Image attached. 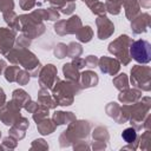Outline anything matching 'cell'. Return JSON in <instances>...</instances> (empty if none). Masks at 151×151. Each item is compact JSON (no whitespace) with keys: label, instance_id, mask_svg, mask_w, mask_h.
Here are the masks:
<instances>
[{"label":"cell","instance_id":"cell-1","mask_svg":"<svg viewBox=\"0 0 151 151\" xmlns=\"http://www.w3.org/2000/svg\"><path fill=\"white\" fill-rule=\"evenodd\" d=\"M5 55L9 63H12L13 65H20L21 67H24L26 71L29 72L31 77L38 78V74L41 70V64L38 57L28 48L14 46Z\"/></svg>","mask_w":151,"mask_h":151},{"label":"cell","instance_id":"cell-2","mask_svg":"<svg viewBox=\"0 0 151 151\" xmlns=\"http://www.w3.org/2000/svg\"><path fill=\"white\" fill-rule=\"evenodd\" d=\"M91 123L88 120L84 119H76L74 122L70 123L67 125V129L63 131V133L59 136V145L60 147H68L73 143L80 139H87L91 132Z\"/></svg>","mask_w":151,"mask_h":151},{"label":"cell","instance_id":"cell-3","mask_svg":"<svg viewBox=\"0 0 151 151\" xmlns=\"http://www.w3.org/2000/svg\"><path fill=\"white\" fill-rule=\"evenodd\" d=\"M52 90V97L55 103L60 106H70L74 101V96L79 94L81 91L79 83L68 81V80H60L58 79Z\"/></svg>","mask_w":151,"mask_h":151},{"label":"cell","instance_id":"cell-4","mask_svg":"<svg viewBox=\"0 0 151 151\" xmlns=\"http://www.w3.org/2000/svg\"><path fill=\"white\" fill-rule=\"evenodd\" d=\"M151 110V98L150 97H142L138 101L129 105V113L130 118L129 122L133 129L137 131L143 129V123L147 113Z\"/></svg>","mask_w":151,"mask_h":151},{"label":"cell","instance_id":"cell-5","mask_svg":"<svg viewBox=\"0 0 151 151\" xmlns=\"http://www.w3.org/2000/svg\"><path fill=\"white\" fill-rule=\"evenodd\" d=\"M132 41H133V39L130 38L127 34H122L109 44L107 50L111 54H113L116 57V59L120 64L126 66L132 60L130 57V46H131Z\"/></svg>","mask_w":151,"mask_h":151},{"label":"cell","instance_id":"cell-6","mask_svg":"<svg viewBox=\"0 0 151 151\" xmlns=\"http://www.w3.org/2000/svg\"><path fill=\"white\" fill-rule=\"evenodd\" d=\"M20 22V32L21 34L26 35L29 39H35L42 35L46 31V26L42 21L37 20L31 13L28 14H20L19 15Z\"/></svg>","mask_w":151,"mask_h":151},{"label":"cell","instance_id":"cell-7","mask_svg":"<svg viewBox=\"0 0 151 151\" xmlns=\"http://www.w3.org/2000/svg\"><path fill=\"white\" fill-rule=\"evenodd\" d=\"M130 81L133 87L149 92L151 90V68L142 64L132 66L130 71Z\"/></svg>","mask_w":151,"mask_h":151},{"label":"cell","instance_id":"cell-8","mask_svg":"<svg viewBox=\"0 0 151 151\" xmlns=\"http://www.w3.org/2000/svg\"><path fill=\"white\" fill-rule=\"evenodd\" d=\"M130 57L136 60L138 64L145 65L151 61V45L146 40H136L132 41L130 46Z\"/></svg>","mask_w":151,"mask_h":151},{"label":"cell","instance_id":"cell-9","mask_svg":"<svg viewBox=\"0 0 151 151\" xmlns=\"http://www.w3.org/2000/svg\"><path fill=\"white\" fill-rule=\"evenodd\" d=\"M83 26L81 19L78 15H72L66 20H57L53 28L58 35H66V34H76L80 27Z\"/></svg>","mask_w":151,"mask_h":151},{"label":"cell","instance_id":"cell-10","mask_svg":"<svg viewBox=\"0 0 151 151\" xmlns=\"http://www.w3.org/2000/svg\"><path fill=\"white\" fill-rule=\"evenodd\" d=\"M21 109L11 99L6 101L0 107V120L6 126H12L20 117H21Z\"/></svg>","mask_w":151,"mask_h":151},{"label":"cell","instance_id":"cell-11","mask_svg":"<svg viewBox=\"0 0 151 151\" xmlns=\"http://www.w3.org/2000/svg\"><path fill=\"white\" fill-rule=\"evenodd\" d=\"M105 112L117 124H125L129 122V118H130L129 105L126 104L119 105L116 101H111L105 106Z\"/></svg>","mask_w":151,"mask_h":151},{"label":"cell","instance_id":"cell-12","mask_svg":"<svg viewBox=\"0 0 151 151\" xmlns=\"http://www.w3.org/2000/svg\"><path fill=\"white\" fill-rule=\"evenodd\" d=\"M38 79H39V86L41 88L51 90L54 83L59 79L57 66H54L53 64H46L41 66V70L38 74Z\"/></svg>","mask_w":151,"mask_h":151},{"label":"cell","instance_id":"cell-13","mask_svg":"<svg viewBox=\"0 0 151 151\" xmlns=\"http://www.w3.org/2000/svg\"><path fill=\"white\" fill-rule=\"evenodd\" d=\"M17 38V32L7 28V27H0V53L6 54L9 50L14 47Z\"/></svg>","mask_w":151,"mask_h":151},{"label":"cell","instance_id":"cell-14","mask_svg":"<svg viewBox=\"0 0 151 151\" xmlns=\"http://www.w3.org/2000/svg\"><path fill=\"white\" fill-rule=\"evenodd\" d=\"M96 25H97V35L98 39L100 40H105L110 38L114 32V25L106 15L98 17L96 19Z\"/></svg>","mask_w":151,"mask_h":151},{"label":"cell","instance_id":"cell-15","mask_svg":"<svg viewBox=\"0 0 151 151\" xmlns=\"http://www.w3.org/2000/svg\"><path fill=\"white\" fill-rule=\"evenodd\" d=\"M120 66H122V64L116 58L104 55V57H100L98 60V67H99L100 72L105 73V74L116 76L119 72Z\"/></svg>","mask_w":151,"mask_h":151},{"label":"cell","instance_id":"cell-16","mask_svg":"<svg viewBox=\"0 0 151 151\" xmlns=\"http://www.w3.org/2000/svg\"><path fill=\"white\" fill-rule=\"evenodd\" d=\"M151 17L149 13H138L132 20H131V29L133 34H142L147 31L150 27Z\"/></svg>","mask_w":151,"mask_h":151},{"label":"cell","instance_id":"cell-17","mask_svg":"<svg viewBox=\"0 0 151 151\" xmlns=\"http://www.w3.org/2000/svg\"><path fill=\"white\" fill-rule=\"evenodd\" d=\"M29 127V122L26 117H20L11 127L8 131V134L14 137L17 140H21L26 136V130Z\"/></svg>","mask_w":151,"mask_h":151},{"label":"cell","instance_id":"cell-18","mask_svg":"<svg viewBox=\"0 0 151 151\" xmlns=\"http://www.w3.org/2000/svg\"><path fill=\"white\" fill-rule=\"evenodd\" d=\"M140 98H142V91L136 87H132V88L129 87L126 90L119 91V94H118V100L122 104H126V105L133 104L138 101Z\"/></svg>","mask_w":151,"mask_h":151},{"label":"cell","instance_id":"cell-19","mask_svg":"<svg viewBox=\"0 0 151 151\" xmlns=\"http://www.w3.org/2000/svg\"><path fill=\"white\" fill-rule=\"evenodd\" d=\"M99 78L98 74L92 71V70H86L84 72L80 73V78H79V85L80 88H90V87H94L98 85Z\"/></svg>","mask_w":151,"mask_h":151},{"label":"cell","instance_id":"cell-20","mask_svg":"<svg viewBox=\"0 0 151 151\" xmlns=\"http://www.w3.org/2000/svg\"><path fill=\"white\" fill-rule=\"evenodd\" d=\"M77 119L76 114L73 112H65V111H55L52 114V120L57 126L59 125H68L70 123L74 122Z\"/></svg>","mask_w":151,"mask_h":151},{"label":"cell","instance_id":"cell-21","mask_svg":"<svg viewBox=\"0 0 151 151\" xmlns=\"http://www.w3.org/2000/svg\"><path fill=\"white\" fill-rule=\"evenodd\" d=\"M120 1L125 11V17L131 21L140 12L139 1L138 0H120Z\"/></svg>","mask_w":151,"mask_h":151},{"label":"cell","instance_id":"cell-22","mask_svg":"<svg viewBox=\"0 0 151 151\" xmlns=\"http://www.w3.org/2000/svg\"><path fill=\"white\" fill-rule=\"evenodd\" d=\"M37 96H38V103L41 104V105L47 106L50 110L51 109H55L58 106V104L53 99L52 94L48 93V90L47 88H41L40 87V90L38 91V94Z\"/></svg>","mask_w":151,"mask_h":151},{"label":"cell","instance_id":"cell-23","mask_svg":"<svg viewBox=\"0 0 151 151\" xmlns=\"http://www.w3.org/2000/svg\"><path fill=\"white\" fill-rule=\"evenodd\" d=\"M55 129H57V125L48 117L47 118H44L42 120H40V122L37 123V130L42 136H47V134L53 133L55 131Z\"/></svg>","mask_w":151,"mask_h":151},{"label":"cell","instance_id":"cell-24","mask_svg":"<svg viewBox=\"0 0 151 151\" xmlns=\"http://www.w3.org/2000/svg\"><path fill=\"white\" fill-rule=\"evenodd\" d=\"M63 74H64V77H65V80L79 83L80 72H79V70L76 68L71 63H66V64L63 65Z\"/></svg>","mask_w":151,"mask_h":151},{"label":"cell","instance_id":"cell-25","mask_svg":"<svg viewBox=\"0 0 151 151\" xmlns=\"http://www.w3.org/2000/svg\"><path fill=\"white\" fill-rule=\"evenodd\" d=\"M2 18L5 22L8 25V27L15 32L20 31V22H19V15L14 11H8L2 13Z\"/></svg>","mask_w":151,"mask_h":151},{"label":"cell","instance_id":"cell-26","mask_svg":"<svg viewBox=\"0 0 151 151\" xmlns=\"http://www.w3.org/2000/svg\"><path fill=\"white\" fill-rule=\"evenodd\" d=\"M12 100H13L20 109H22V107L26 105V103L31 100V96H29L25 90H22V88H17V90H14V91L12 92Z\"/></svg>","mask_w":151,"mask_h":151},{"label":"cell","instance_id":"cell-27","mask_svg":"<svg viewBox=\"0 0 151 151\" xmlns=\"http://www.w3.org/2000/svg\"><path fill=\"white\" fill-rule=\"evenodd\" d=\"M122 138L127 144H132V145H134V146L138 147V134H137V130L133 129L132 126L125 129L122 132Z\"/></svg>","mask_w":151,"mask_h":151},{"label":"cell","instance_id":"cell-28","mask_svg":"<svg viewBox=\"0 0 151 151\" xmlns=\"http://www.w3.org/2000/svg\"><path fill=\"white\" fill-rule=\"evenodd\" d=\"M92 138L93 140H99V142H104V143H109L110 140V134H109V131L105 126H97L93 129L92 131Z\"/></svg>","mask_w":151,"mask_h":151},{"label":"cell","instance_id":"cell-29","mask_svg":"<svg viewBox=\"0 0 151 151\" xmlns=\"http://www.w3.org/2000/svg\"><path fill=\"white\" fill-rule=\"evenodd\" d=\"M76 37L80 42H88L93 38V29L88 25L81 26L80 29L76 33Z\"/></svg>","mask_w":151,"mask_h":151},{"label":"cell","instance_id":"cell-30","mask_svg":"<svg viewBox=\"0 0 151 151\" xmlns=\"http://www.w3.org/2000/svg\"><path fill=\"white\" fill-rule=\"evenodd\" d=\"M112 83L114 85V87L118 90V91H123V90H126L129 88V77L127 74L125 73H119L118 76H116L113 79H112Z\"/></svg>","mask_w":151,"mask_h":151},{"label":"cell","instance_id":"cell-31","mask_svg":"<svg viewBox=\"0 0 151 151\" xmlns=\"http://www.w3.org/2000/svg\"><path fill=\"white\" fill-rule=\"evenodd\" d=\"M48 114H50V109L47 106H45V105L39 104L38 107L35 109V111L32 113V118H33V120L35 123H38V122L42 120L44 118H47Z\"/></svg>","mask_w":151,"mask_h":151},{"label":"cell","instance_id":"cell-32","mask_svg":"<svg viewBox=\"0 0 151 151\" xmlns=\"http://www.w3.org/2000/svg\"><path fill=\"white\" fill-rule=\"evenodd\" d=\"M105 8L107 13L112 15H118L122 11V1L120 0H106Z\"/></svg>","mask_w":151,"mask_h":151},{"label":"cell","instance_id":"cell-33","mask_svg":"<svg viewBox=\"0 0 151 151\" xmlns=\"http://www.w3.org/2000/svg\"><path fill=\"white\" fill-rule=\"evenodd\" d=\"M150 144H151V131L146 130L145 132L142 133L140 137H138V147L146 151L150 149Z\"/></svg>","mask_w":151,"mask_h":151},{"label":"cell","instance_id":"cell-34","mask_svg":"<svg viewBox=\"0 0 151 151\" xmlns=\"http://www.w3.org/2000/svg\"><path fill=\"white\" fill-rule=\"evenodd\" d=\"M20 70V67L18 65H11V66H6V68L4 70V76L5 79L8 83H15L17 79V73Z\"/></svg>","mask_w":151,"mask_h":151},{"label":"cell","instance_id":"cell-35","mask_svg":"<svg viewBox=\"0 0 151 151\" xmlns=\"http://www.w3.org/2000/svg\"><path fill=\"white\" fill-rule=\"evenodd\" d=\"M81 53H83V46L79 42L72 41L67 45V57L76 58V57H80Z\"/></svg>","mask_w":151,"mask_h":151},{"label":"cell","instance_id":"cell-36","mask_svg":"<svg viewBox=\"0 0 151 151\" xmlns=\"http://www.w3.org/2000/svg\"><path fill=\"white\" fill-rule=\"evenodd\" d=\"M31 79V74L28 71H26L25 68H20L17 73V79H15V83H18L19 85H27L28 81Z\"/></svg>","mask_w":151,"mask_h":151},{"label":"cell","instance_id":"cell-37","mask_svg":"<svg viewBox=\"0 0 151 151\" xmlns=\"http://www.w3.org/2000/svg\"><path fill=\"white\" fill-rule=\"evenodd\" d=\"M53 53H54V57H57L58 59H63V58L67 57V45L64 42L57 44L53 50Z\"/></svg>","mask_w":151,"mask_h":151},{"label":"cell","instance_id":"cell-38","mask_svg":"<svg viewBox=\"0 0 151 151\" xmlns=\"http://www.w3.org/2000/svg\"><path fill=\"white\" fill-rule=\"evenodd\" d=\"M90 9L93 14L100 17V15H105L106 14V8H105V4L100 2V1H96L94 4H92L90 6Z\"/></svg>","mask_w":151,"mask_h":151},{"label":"cell","instance_id":"cell-39","mask_svg":"<svg viewBox=\"0 0 151 151\" xmlns=\"http://www.w3.org/2000/svg\"><path fill=\"white\" fill-rule=\"evenodd\" d=\"M31 42H32V39L27 38V37L24 35V34H20L19 37L15 38V44H14V46L24 47V48H28V47L31 46Z\"/></svg>","mask_w":151,"mask_h":151},{"label":"cell","instance_id":"cell-40","mask_svg":"<svg viewBox=\"0 0 151 151\" xmlns=\"http://www.w3.org/2000/svg\"><path fill=\"white\" fill-rule=\"evenodd\" d=\"M2 146L5 147V150H13L18 146V140L14 137L8 134L7 137H5L2 139Z\"/></svg>","mask_w":151,"mask_h":151},{"label":"cell","instance_id":"cell-41","mask_svg":"<svg viewBox=\"0 0 151 151\" xmlns=\"http://www.w3.org/2000/svg\"><path fill=\"white\" fill-rule=\"evenodd\" d=\"M29 150H48V144L45 139L38 138V139H34L32 142Z\"/></svg>","mask_w":151,"mask_h":151},{"label":"cell","instance_id":"cell-42","mask_svg":"<svg viewBox=\"0 0 151 151\" xmlns=\"http://www.w3.org/2000/svg\"><path fill=\"white\" fill-rule=\"evenodd\" d=\"M72 147L76 151H86V150H90L91 149V146H90V144H88V142L86 139L77 140L76 143L72 144Z\"/></svg>","mask_w":151,"mask_h":151},{"label":"cell","instance_id":"cell-43","mask_svg":"<svg viewBox=\"0 0 151 151\" xmlns=\"http://www.w3.org/2000/svg\"><path fill=\"white\" fill-rule=\"evenodd\" d=\"M14 9V1L13 0H0V12L5 13L8 11Z\"/></svg>","mask_w":151,"mask_h":151},{"label":"cell","instance_id":"cell-44","mask_svg":"<svg viewBox=\"0 0 151 151\" xmlns=\"http://www.w3.org/2000/svg\"><path fill=\"white\" fill-rule=\"evenodd\" d=\"M76 9V4L73 1H67L61 8H60V12L65 15H71Z\"/></svg>","mask_w":151,"mask_h":151},{"label":"cell","instance_id":"cell-45","mask_svg":"<svg viewBox=\"0 0 151 151\" xmlns=\"http://www.w3.org/2000/svg\"><path fill=\"white\" fill-rule=\"evenodd\" d=\"M98 60L99 58L96 55H87L85 58V66L88 68H96L98 67Z\"/></svg>","mask_w":151,"mask_h":151},{"label":"cell","instance_id":"cell-46","mask_svg":"<svg viewBox=\"0 0 151 151\" xmlns=\"http://www.w3.org/2000/svg\"><path fill=\"white\" fill-rule=\"evenodd\" d=\"M37 5V0H19V6L24 11L32 9Z\"/></svg>","mask_w":151,"mask_h":151},{"label":"cell","instance_id":"cell-47","mask_svg":"<svg viewBox=\"0 0 151 151\" xmlns=\"http://www.w3.org/2000/svg\"><path fill=\"white\" fill-rule=\"evenodd\" d=\"M47 9V20H51V21H57L59 20L60 18V14L58 12V9L53 8V7H48L46 8Z\"/></svg>","mask_w":151,"mask_h":151},{"label":"cell","instance_id":"cell-48","mask_svg":"<svg viewBox=\"0 0 151 151\" xmlns=\"http://www.w3.org/2000/svg\"><path fill=\"white\" fill-rule=\"evenodd\" d=\"M90 146H91V149L93 151H101V150H105L107 147V143L99 142V140H93Z\"/></svg>","mask_w":151,"mask_h":151},{"label":"cell","instance_id":"cell-49","mask_svg":"<svg viewBox=\"0 0 151 151\" xmlns=\"http://www.w3.org/2000/svg\"><path fill=\"white\" fill-rule=\"evenodd\" d=\"M71 64H72L76 68H78V70L80 71L81 68L85 67V59H83V58H80V57H76V58H72Z\"/></svg>","mask_w":151,"mask_h":151},{"label":"cell","instance_id":"cell-50","mask_svg":"<svg viewBox=\"0 0 151 151\" xmlns=\"http://www.w3.org/2000/svg\"><path fill=\"white\" fill-rule=\"evenodd\" d=\"M38 105H39V104H38V101H34V100H32V99H31L29 101H27V103H26V105L24 106V109H25L28 113H33V112L35 111V109L38 107Z\"/></svg>","mask_w":151,"mask_h":151},{"label":"cell","instance_id":"cell-51","mask_svg":"<svg viewBox=\"0 0 151 151\" xmlns=\"http://www.w3.org/2000/svg\"><path fill=\"white\" fill-rule=\"evenodd\" d=\"M47 1H48L50 6L55 8V9H60L67 2V0H47Z\"/></svg>","mask_w":151,"mask_h":151},{"label":"cell","instance_id":"cell-52","mask_svg":"<svg viewBox=\"0 0 151 151\" xmlns=\"http://www.w3.org/2000/svg\"><path fill=\"white\" fill-rule=\"evenodd\" d=\"M143 127L145 130H151V114L150 113H147V116L145 117L144 123H143Z\"/></svg>","mask_w":151,"mask_h":151},{"label":"cell","instance_id":"cell-53","mask_svg":"<svg viewBox=\"0 0 151 151\" xmlns=\"http://www.w3.org/2000/svg\"><path fill=\"white\" fill-rule=\"evenodd\" d=\"M6 103V94L2 87H0V107Z\"/></svg>","mask_w":151,"mask_h":151},{"label":"cell","instance_id":"cell-54","mask_svg":"<svg viewBox=\"0 0 151 151\" xmlns=\"http://www.w3.org/2000/svg\"><path fill=\"white\" fill-rule=\"evenodd\" d=\"M139 5L144 8H150L151 7V0H138Z\"/></svg>","mask_w":151,"mask_h":151},{"label":"cell","instance_id":"cell-55","mask_svg":"<svg viewBox=\"0 0 151 151\" xmlns=\"http://www.w3.org/2000/svg\"><path fill=\"white\" fill-rule=\"evenodd\" d=\"M6 66H7V64H6V61L4 60V59H0V74L4 72V70L6 68Z\"/></svg>","mask_w":151,"mask_h":151},{"label":"cell","instance_id":"cell-56","mask_svg":"<svg viewBox=\"0 0 151 151\" xmlns=\"http://www.w3.org/2000/svg\"><path fill=\"white\" fill-rule=\"evenodd\" d=\"M96 1H98V0H83V2H84L86 6H88V7H90L92 4H94Z\"/></svg>","mask_w":151,"mask_h":151},{"label":"cell","instance_id":"cell-57","mask_svg":"<svg viewBox=\"0 0 151 151\" xmlns=\"http://www.w3.org/2000/svg\"><path fill=\"white\" fill-rule=\"evenodd\" d=\"M1 150H5V147H4L2 145H0V151H1Z\"/></svg>","mask_w":151,"mask_h":151},{"label":"cell","instance_id":"cell-58","mask_svg":"<svg viewBox=\"0 0 151 151\" xmlns=\"http://www.w3.org/2000/svg\"><path fill=\"white\" fill-rule=\"evenodd\" d=\"M67 1H73V2H74V0H67Z\"/></svg>","mask_w":151,"mask_h":151},{"label":"cell","instance_id":"cell-59","mask_svg":"<svg viewBox=\"0 0 151 151\" xmlns=\"http://www.w3.org/2000/svg\"><path fill=\"white\" fill-rule=\"evenodd\" d=\"M0 138H1V131H0Z\"/></svg>","mask_w":151,"mask_h":151},{"label":"cell","instance_id":"cell-60","mask_svg":"<svg viewBox=\"0 0 151 151\" xmlns=\"http://www.w3.org/2000/svg\"><path fill=\"white\" fill-rule=\"evenodd\" d=\"M44 1H47V0H44Z\"/></svg>","mask_w":151,"mask_h":151}]
</instances>
